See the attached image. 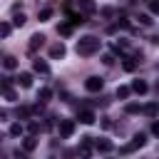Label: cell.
Segmentation results:
<instances>
[{
  "instance_id": "obj_18",
  "label": "cell",
  "mask_w": 159,
  "mask_h": 159,
  "mask_svg": "<svg viewBox=\"0 0 159 159\" xmlns=\"http://www.w3.org/2000/svg\"><path fill=\"white\" fill-rule=\"evenodd\" d=\"M142 112H144V114H149V117H154V114L159 112V107H157V104H147V107H144Z\"/></svg>"
},
{
  "instance_id": "obj_1",
  "label": "cell",
  "mask_w": 159,
  "mask_h": 159,
  "mask_svg": "<svg viewBox=\"0 0 159 159\" xmlns=\"http://www.w3.org/2000/svg\"><path fill=\"white\" fill-rule=\"evenodd\" d=\"M99 37H94V35H87V37H80L77 40V55L80 57H89V55H94V52H99Z\"/></svg>"
},
{
  "instance_id": "obj_15",
  "label": "cell",
  "mask_w": 159,
  "mask_h": 159,
  "mask_svg": "<svg viewBox=\"0 0 159 159\" xmlns=\"http://www.w3.org/2000/svg\"><path fill=\"white\" fill-rule=\"evenodd\" d=\"M57 32H60V35H72V22H65V25H60V27H57Z\"/></svg>"
},
{
  "instance_id": "obj_31",
  "label": "cell",
  "mask_w": 159,
  "mask_h": 159,
  "mask_svg": "<svg viewBox=\"0 0 159 159\" xmlns=\"http://www.w3.org/2000/svg\"><path fill=\"white\" fill-rule=\"evenodd\" d=\"M152 132H154V134L159 137V122H154V124H152Z\"/></svg>"
},
{
  "instance_id": "obj_9",
  "label": "cell",
  "mask_w": 159,
  "mask_h": 159,
  "mask_svg": "<svg viewBox=\"0 0 159 159\" xmlns=\"http://www.w3.org/2000/svg\"><path fill=\"white\" fill-rule=\"evenodd\" d=\"M94 149L102 152V154H107V152H112V142H109V139H97V142H94Z\"/></svg>"
},
{
  "instance_id": "obj_13",
  "label": "cell",
  "mask_w": 159,
  "mask_h": 159,
  "mask_svg": "<svg viewBox=\"0 0 159 159\" xmlns=\"http://www.w3.org/2000/svg\"><path fill=\"white\" fill-rule=\"evenodd\" d=\"M35 147H37V139H35V137H25V142H22V149H25V152H32Z\"/></svg>"
},
{
  "instance_id": "obj_10",
  "label": "cell",
  "mask_w": 159,
  "mask_h": 159,
  "mask_svg": "<svg viewBox=\"0 0 159 159\" xmlns=\"http://www.w3.org/2000/svg\"><path fill=\"white\" fill-rule=\"evenodd\" d=\"M147 89H149V87H147V82H144V80H134V82H132V92H137V94H144Z\"/></svg>"
},
{
  "instance_id": "obj_11",
  "label": "cell",
  "mask_w": 159,
  "mask_h": 159,
  "mask_svg": "<svg viewBox=\"0 0 159 159\" xmlns=\"http://www.w3.org/2000/svg\"><path fill=\"white\" fill-rule=\"evenodd\" d=\"M80 122H82V124H92V122H94V112L82 109V112H80Z\"/></svg>"
},
{
  "instance_id": "obj_30",
  "label": "cell",
  "mask_w": 159,
  "mask_h": 159,
  "mask_svg": "<svg viewBox=\"0 0 159 159\" xmlns=\"http://www.w3.org/2000/svg\"><path fill=\"white\" fill-rule=\"evenodd\" d=\"M15 159H27V152H20V149H17V152H15Z\"/></svg>"
},
{
  "instance_id": "obj_25",
  "label": "cell",
  "mask_w": 159,
  "mask_h": 159,
  "mask_svg": "<svg viewBox=\"0 0 159 159\" xmlns=\"http://www.w3.org/2000/svg\"><path fill=\"white\" fill-rule=\"evenodd\" d=\"M17 117L27 119V117H30V109H27V107H20V109H17Z\"/></svg>"
},
{
  "instance_id": "obj_12",
  "label": "cell",
  "mask_w": 159,
  "mask_h": 159,
  "mask_svg": "<svg viewBox=\"0 0 159 159\" xmlns=\"http://www.w3.org/2000/svg\"><path fill=\"white\" fill-rule=\"evenodd\" d=\"M17 82H20L22 87H30V84H32V75H30V72H20V77H17Z\"/></svg>"
},
{
  "instance_id": "obj_22",
  "label": "cell",
  "mask_w": 159,
  "mask_h": 159,
  "mask_svg": "<svg viewBox=\"0 0 159 159\" xmlns=\"http://www.w3.org/2000/svg\"><path fill=\"white\" fill-rule=\"evenodd\" d=\"M80 5H82V10H84V12H92V10H94V5H92L89 0H82Z\"/></svg>"
},
{
  "instance_id": "obj_28",
  "label": "cell",
  "mask_w": 159,
  "mask_h": 159,
  "mask_svg": "<svg viewBox=\"0 0 159 159\" xmlns=\"http://www.w3.org/2000/svg\"><path fill=\"white\" fill-rule=\"evenodd\" d=\"M127 112H129V114H134V112H139V104H127Z\"/></svg>"
},
{
  "instance_id": "obj_8",
  "label": "cell",
  "mask_w": 159,
  "mask_h": 159,
  "mask_svg": "<svg viewBox=\"0 0 159 159\" xmlns=\"http://www.w3.org/2000/svg\"><path fill=\"white\" fill-rule=\"evenodd\" d=\"M32 70H35V72H40V75H47V72H50V65H47L45 60H40V57H37V60H32Z\"/></svg>"
},
{
  "instance_id": "obj_6",
  "label": "cell",
  "mask_w": 159,
  "mask_h": 159,
  "mask_svg": "<svg viewBox=\"0 0 159 159\" xmlns=\"http://www.w3.org/2000/svg\"><path fill=\"white\" fill-rule=\"evenodd\" d=\"M42 45H45V35H42V32H37V35H32V37H30V45H27V47H30V52H35V50H37V47H42Z\"/></svg>"
},
{
  "instance_id": "obj_21",
  "label": "cell",
  "mask_w": 159,
  "mask_h": 159,
  "mask_svg": "<svg viewBox=\"0 0 159 159\" xmlns=\"http://www.w3.org/2000/svg\"><path fill=\"white\" fill-rule=\"evenodd\" d=\"M10 134H12V137H20V134H22V124H12V127H10Z\"/></svg>"
},
{
  "instance_id": "obj_4",
  "label": "cell",
  "mask_w": 159,
  "mask_h": 159,
  "mask_svg": "<svg viewBox=\"0 0 159 159\" xmlns=\"http://www.w3.org/2000/svg\"><path fill=\"white\" fill-rule=\"evenodd\" d=\"M72 132H75V122L72 119H62L60 122V137L67 139V137H72Z\"/></svg>"
},
{
  "instance_id": "obj_2",
  "label": "cell",
  "mask_w": 159,
  "mask_h": 159,
  "mask_svg": "<svg viewBox=\"0 0 159 159\" xmlns=\"http://www.w3.org/2000/svg\"><path fill=\"white\" fill-rule=\"evenodd\" d=\"M77 154H80L82 159H89V157H92V137H82V142H80V149H77Z\"/></svg>"
},
{
  "instance_id": "obj_29",
  "label": "cell",
  "mask_w": 159,
  "mask_h": 159,
  "mask_svg": "<svg viewBox=\"0 0 159 159\" xmlns=\"http://www.w3.org/2000/svg\"><path fill=\"white\" fill-rule=\"evenodd\" d=\"M30 132H32V134L40 132V124H37V122H30Z\"/></svg>"
},
{
  "instance_id": "obj_20",
  "label": "cell",
  "mask_w": 159,
  "mask_h": 159,
  "mask_svg": "<svg viewBox=\"0 0 159 159\" xmlns=\"http://www.w3.org/2000/svg\"><path fill=\"white\" fill-rule=\"evenodd\" d=\"M50 97H52V92H50V89L45 87V89H40V97H37V99H40V102H47Z\"/></svg>"
},
{
  "instance_id": "obj_19",
  "label": "cell",
  "mask_w": 159,
  "mask_h": 159,
  "mask_svg": "<svg viewBox=\"0 0 159 159\" xmlns=\"http://www.w3.org/2000/svg\"><path fill=\"white\" fill-rule=\"evenodd\" d=\"M12 25H15V27H22V25H25V15H22V12L15 15V17H12Z\"/></svg>"
},
{
  "instance_id": "obj_3",
  "label": "cell",
  "mask_w": 159,
  "mask_h": 159,
  "mask_svg": "<svg viewBox=\"0 0 159 159\" xmlns=\"http://www.w3.org/2000/svg\"><path fill=\"white\" fill-rule=\"evenodd\" d=\"M84 87H87V92H102L104 82H102L99 77H87V80H84Z\"/></svg>"
},
{
  "instance_id": "obj_5",
  "label": "cell",
  "mask_w": 159,
  "mask_h": 159,
  "mask_svg": "<svg viewBox=\"0 0 159 159\" xmlns=\"http://www.w3.org/2000/svg\"><path fill=\"white\" fill-rule=\"evenodd\" d=\"M144 142H147V137H144V134L139 132V134H134V139H132V144H127V147H124L122 152H134L137 147H144Z\"/></svg>"
},
{
  "instance_id": "obj_24",
  "label": "cell",
  "mask_w": 159,
  "mask_h": 159,
  "mask_svg": "<svg viewBox=\"0 0 159 159\" xmlns=\"http://www.w3.org/2000/svg\"><path fill=\"white\" fill-rule=\"evenodd\" d=\"M134 67H137V62H134V60H124V70H127V72H132Z\"/></svg>"
},
{
  "instance_id": "obj_17",
  "label": "cell",
  "mask_w": 159,
  "mask_h": 159,
  "mask_svg": "<svg viewBox=\"0 0 159 159\" xmlns=\"http://www.w3.org/2000/svg\"><path fill=\"white\" fill-rule=\"evenodd\" d=\"M37 17H40V20H50V17H52V10H50V7H42V10L37 12Z\"/></svg>"
},
{
  "instance_id": "obj_27",
  "label": "cell",
  "mask_w": 159,
  "mask_h": 159,
  "mask_svg": "<svg viewBox=\"0 0 159 159\" xmlns=\"http://www.w3.org/2000/svg\"><path fill=\"white\" fill-rule=\"evenodd\" d=\"M137 20H139V22H142V25H149V22H152V20H149V15H139V17H137Z\"/></svg>"
},
{
  "instance_id": "obj_14",
  "label": "cell",
  "mask_w": 159,
  "mask_h": 159,
  "mask_svg": "<svg viewBox=\"0 0 159 159\" xmlns=\"http://www.w3.org/2000/svg\"><path fill=\"white\" fill-rule=\"evenodd\" d=\"M2 65H5V70H15V67H17V60H15L12 55H7V57L2 60Z\"/></svg>"
},
{
  "instance_id": "obj_16",
  "label": "cell",
  "mask_w": 159,
  "mask_h": 159,
  "mask_svg": "<svg viewBox=\"0 0 159 159\" xmlns=\"http://www.w3.org/2000/svg\"><path fill=\"white\" fill-rule=\"evenodd\" d=\"M129 92H132V87H117V97H119V99H127Z\"/></svg>"
},
{
  "instance_id": "obj_23",
  "label": "cell",
  "mask_w": 159,
  "mask_h": 159,
  "mask_svg": "<svg viewBox=\"0 0 159 159\" xmlns=\"http://www.w3.org/2000/svg\"><path fill=\"white\" fill-rule=\"evenodd\" d=\"M10 30H12V27H10V22H2V25H0V32H2V37H7V35H10Z\"/></svg>"
},
{
  "instance_id": "obj_7",
  "label": "cell",
  "mask_w": 159,
  "mask_h": 159,
  "mask_svg": "<svg viewBox=\"0 0 159 159\" xmlns=\"http://www.w3.org/2000/svg\"><path fill=\"white\" fill-rule=\"evenodd\" d=\"M65 52H67V50H65V45H62V42H55V45L50 47V57H52V60L65 57Z\"/></svg>"
},
{
  "instance_id": "obj_26",
  "label": "cell",
  "mask_w": 159,
  "mask_h": 159,
  "mask_svg": "<svg viewBox=\"0 0 159 159\" xmlns=\"http://www.w3.org/2000/svg\"><path fill=\"white\" fill-rule=\"evenodd\" d=\"M149 10H152L154 15H159V0H152V2H149Z\"/></svg>"
}]
</instances>
